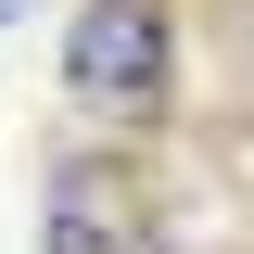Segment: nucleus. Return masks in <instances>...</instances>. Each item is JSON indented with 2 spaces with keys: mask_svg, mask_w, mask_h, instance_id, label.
I'll return each mask as SVG.
<instances>
[{
  "mask_svg": "<svg viewBox=\"0 0 254 254\" xmlns=\"http://www.w3.org/2000/svg\"><path fill=\"white\" fill-rule=\"evenodd\" d=\"M64 102L115 153L153 140L178 115V13L165 0H76V26H64Z\"/></svg>",
  "mask_w": 254,
  "mask_h": 254,
  "instance_id": "obj_1",
  "label": "nucleus"
},
{
  "mask_svg": "<svg viewBox=\"0 0 254 254\" xmlns=\"http://www.w3.org/2000/svg\"><path fill=\"white\" fill-rule=\"evenodd\" d=\"M13 13H26V0H0V26H13Z\"/></svg>",
  "mask_w": 254,
  "mask_h": 254,
  "instance_id": "obj_3",
  "label": "nucleus"
},
{
  "mask_svg": "<svg viewBox=\"0 0 254 254\" xmlns=\"http://www.w3.org/2000/svg\"><path fill=\"white\" fill-rule=\"evenodd\" d=\"M38 254H165V216H153L140 153H115V140L64 153L51 165V229H38Z\"/></svg>",
  "mask_w": 254,
  "mask_h": 254,
  "instance_id": "obj_2",
  "label": "nucleus"
}]
</instances>
